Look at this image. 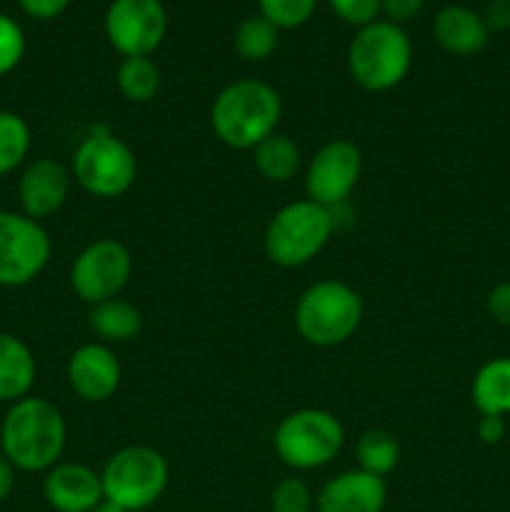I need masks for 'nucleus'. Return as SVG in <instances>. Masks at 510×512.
Returning <instances> with one entry per match:
<instances>
[{"label":"nucleus","mask_w":510,"mask_h":512,"mask_svg":"<svg viewBox=\"0 0 510 512\" xmlns=\"http://www.w3.org/2000/svg\"><path fill=\"white\" fill-rule=\"evenodd\" d=\"M5 460L13 468L38 473L50 468L65 448V420L53 403L23 398L8 410L0 430Z\"/></svg>","instance_id":"nucleus-1"},{"label":"nucleus","mask_w":510,"mask_h":512,"mask_svg":"<svg viewBox=\"0 0 510 512\" xmlns=\"http://www.w3.org/2000/svg\"><path fill=\"white\" fill-rule=\"evenodd\" d=\"M213 130L230 148H255L275 133L280 120V95L263 80H238L215 98Z\"/></svg>","instance_id":"nucleus-2"},{"label":"nucleus","mask_w":510,"mask_h":512,"mask_svg":"<svg viewBox=\"0 0 510 512\" xmlns=\"http://www.w3.org/2000/svg\"><path fill=\"white\" fill-rule=\"evenodd\" d=\"M413 45L408 33L390 20L358 28L348 48V68L365 90H390L408 75Z\"/></svg>","instance_id":"nucleus-3"},{"label":"nucleus","mask_w":510,"mask_h":512,"mask_svg":"<svg viewBox=\"0 0 510 512\" xmlns=\"http://www.w3.org/2000/svg\"><path fill=\"white\" fill-rule=\"evenodd\" d=\"M363 318V300L338 280L310 285L295 308V325L300 335L313 345L345 343L358 330Z\"/></svg>","instance_id":"nucleus-4"},{"label":"nucleus","mask_w":510,"mask_h":512,"mask_svg":"<svg viewBox=\"0 0 510 512\" xmlns=\"http://www.w3.org/2000/svg\"><path fill=\"white\" fill-rule=\"evenodd\" d=\"M333 225V215L325 205L313 200L285 205L265 230V253L275 265L298 268L323 250Z\"/></svg>","instance_id":"nucleus-5"},{"label":"nucleus","mask_w":510,"mask_h":512,"mask_svg":"<svg viewBox=\"0 0 510 512\" xmlns=\"http://www.w3.org/2000/svg\"><path fill=\"white\" fill-rule=\"evenodd\" d=\"M100 483L105 500L128 512L145 510L163 495L168 485V463L158 450L130 445L105 463Z\"/></svg>","instance_id":"nucleus-6"},{"label":"nucleus","mask_w":510,"mask_h":512,"mask_svg":"<svg viewBox=\"0 0 510 512\" xmlns=\"http://www.w3.org/2000/svg\"><path fill=\"white\" fill-rule=\"evenodd\" d=\"M273 445L278 458L290 468H323L343 448V425L325 410H298L280 420Z\"/></svg>","instance_id":"nucleus-7"},{"label":"nucleus","mask_w":510,"mask_h":512,"mask_svg":"<svg viewBox=\"0 0 510 512\" xmlns=\"http://www.w3.org/2000/svg\"><path fill=\"white\" fill-rule=\"evenodd\" d=\"M73 173L80 188L95 198H115L133 185L138 163L123 140L113 135H90L75 150Z\"/></svg>","instance_id":"nucleus-8"},{"label":"nucleus","mask_w":510,"mask_h":512,"mask_svg":"<svg viewBox=\"0 0 510 512\" xmlns=\"http://www.w3.org/2000/svg\"><path fill=\"white\" fill-rule=\"evenodd\" d=\"M50 238L38 220L0 210V285H28L48 265Z\"/></svg>","instance_id":"nucleus-9"},{"label":"nucleus","mask_w":510,"mask_h":512,"mask_svg":"<svg viewBox=\"0 0 510 512\" xmlns=\"http://www.w3.org/2000/svg\"><path fill=\"white\" fill-rule=\"evenodd\" d=\"M168 13L160 0H113L105 13V35L125 58L150 55L165 38Z\"/></svg>","instance_id":"nucleus-10"},{"label":"nucleus","mask_w":510,"mask_h":512,"mask_svg":"<svg viewBox=\"0 0 510 512\" xmlns=\"http://www.w3.org/2000/svg\"><path fill=\"white\" fill-rule=\"evenodd\" d=\"M133 270L130 253L115 240H98L75 258L70 270L73 290L85 303H103L125 288Z\"/></svg>","instance_id":"nucleus-11"},{"label":"nucleus","mask_w":510,"mask_h":512,"mask_svg":"<svg viewBox=\"0 0 510 512\" xmlns=\"http://www.w3.org/2000/svg\"><path fill=\"white\" fill-rule=\"evenodd\" d=\"M360 178V150L348 140H333L323 145L310 160L305 190L318 205L343 203Z\"/></svg>","instance_id":"nucleus-12"},{"label":"nucleus","mask_w":510,"mask_h":512,"mask_svg":"<svg viewBox=\"0 0 510 512\" xmlns=\"http://www.w3.org/2000/svg\"><path fill=\"white\" fill-rule=\"evenodd\" d=\"M385 490L383 478L365 470H348L323 485L318 493V512H383Z\"/></svg>","instance_id":"nucleus-13"},{"label":"nucleus","mask_w":510,"mask_h":512,"mask_svg":"<svg viewBox=\"0 0 510 512\" xmlns=\"http://www.w3.org/2000/svg\"><path fill=\"white\" fill-rule=\"evenodd\" d=\"M68 378L80 398L103 403L118 390L120 363L105 345H83L70 358Z\"/></svg>","instance_id":"nucleus-14"},{"label":"nucleus","mask_w":510,"mask_h":512,"mask_svg":"<svg viewBox=\"0 0 510 512\" xmlns=\"http://www.w3.org/2000/svg\"><path fill=\"white\" fill-rule=\"evenodd\" d=\"M43 493L50 508L58 512H90L105 500L100 475L73 463L50 470Z\"/></svg>","instance_id":"nucleus-15"},{"label":"nucleus","mask_w":510,"mask_h":512,"mask_svg":"<svg viewBox=\"0 0 510 512\" xmlns=\"http://www.w3.org/2000/svg\"><path fill=\"white\" fill-rule=\"evenodd\" d=\"M68 185V173L55 160L43 158L30 163L18 185L20 205H23L25 215L38 220L55 213L68 198Z\"/></svg>","instance_id":"nucleus-16"},{"label":"nucleus","mask_w":510,"mask_h":512,"mask_svg":"<svg viewBox=\"0 0 510 512\" xmlns=\"http://www.w3.org/2000/svg\"><path fill=\"white\" fill-rule=\"evenodd\" d=\"M433 35L443 50L453 55H475L488 45L490 30L483 15L463 5H445L433 20Z\"/></svg>","instance_id":"nucleus-17"},{"label":"nucleus","mask_w":510,"mask_h":512,"mask_svg":"<svg viewBox=\"0 0 510 512\" xmlns=\"http://www.w3.org/2000/svg\"><path fill=\"white\" fill-rule=\"evenodd\" d=\"M35 380V358L23 340L0 333V400H23Z\"/></svg>","instance_id":"nucleus-18"},{"label":"nucleus","mask_w":510,"mask_h":512,"mask_svg":"<svg viewBox=\"0 0 510 512\" xmlns=\"http://www.w3.org/2000/svg\"><path fill=\"white\" fill-rule=\"evenodd\" d=\"M473 403L480 415L510 413V358H495L478 370L473 380Z\"/></svg>","instance_id":"nucleus-19"},{"label":"nucleus","mask_w":510,"mask_h":512,"mask_svg":"<svg viewBox=\"0 0 510 512\" xmlns=\"http://www.w3.org/2000/svg\"><path fill=\"white\" fill-rule=\"evenodd\" d=\"M255 168L273 183H285L300 168V150L288 135H268L255 145Z\"/></svg>","instance_id":"nucleus-20"},{"label":"nucleus","mask_w":510,"mask_h":512,"mask_svg":"<svg viewBox=\"0 0 510 512\" xmlns=\"http://www.w3.org/2000/svg\"><path fill=\"white\" fill-rule=\"evenodd\" d=\"M143 318L138 308L125 300H103L90 310V328L108 340H130L138 335Z\"/></svg>","instance_id":"nucleus-21"},{"label":"nucleus","mask_w":510,"mask_h":512,"mask_svg":"<svg viewBox=\"0 0 510 512\" xmlns=\"http://www.w3.org/2000/svg\"><path fill=\"white\" fill-rule=\"evenodd\" d=\"M115 80L125 98L133 103H148L160 88V70L148 55H138V58H125L120 63Z\"/></svg>","instance_id":"nucleus-22"},{"label":"nucleus","mask_w":510,"mask_h":512,"mask_svg":"<svg viewBox=\"0 0 510 512\" xmlns=\"http://www.w3.org/2000/svg\"><path fill=\"white\" fill-rule=\"evenodd\" d=\"M235 50L245 60H265L278 48V28L263 15H250L235 30Z\"/></svg>","instance_id":"nucleus-23"},{"label":"nucleus","mask_w":510,"mask_h":512,"mask_svg":"<svg viewBox=\"0 0 510 512\" xmlns=\"http://www.w3.org/2000/svg\"><path fill=\"white\" fill-rule=\"evenodd\" d=\"M400 448L398 440L388 430H368L358 443V463L360 470L370 475H388L398 465Z\"/></svg>","instance_id":"nucleus-24"},{"label":"nucleus","mask_w":510,"mask_h":512,"mask_svg":"<svg viewBox=\"0 0 510 512\" xmlns=\"http://www.w3.org/2000/svg\"><path fill=\"white\" fill-rule=\"evenodd\" d=\"M30 148V130L15 113H0V175L10 173L23 163Z\"/></svg>","instance_id":"nucleus-25"},{"label":"nucleus","mask_w":510,"mask_h":512,"mask_svg":"<svg viewBox=\"0 0 510 512\" xmlns=\"http://www.w3.org/2000/svg\"><path fill=\"white\" fill-rule=\"evenodd\" d=\"M318 0H258L260 15L275 28H298L308 23Z\"/></svg>","instance_id":"nucleus-26"},{"label":"nucleus","mask_w":510,"mask_h":512,"mask_svg":"<svg viewBox=\"0 0 510 512\" xmlns=\"http://www.w3.org/2000/svg\"><path fill=\"white\" fill-rule=\"evenodd\" d=\"M270 508H273V512H310L313 495H310L308 485L300 478H285L273 488Z\"/></svg>","instance_id":"nucleus-27"},{"label":"nucleus","mask_w":510,"mask_h":512,"mask_svg":"<svg viewBox=\"0 0 510 512\" xmlns=\"http://www.w3.org/2000/svg\"><path fill=\"white\" fill-rule=\"evenodd\" d=\"M25 35L13 18L0 13V75L10 73L23 60Z\"/></svg>","instance_id":"nucleus-28"},{"label":"nucleus","mask_w":510,"mask_h":512,"mask_svg":"<svg viewBox=\"0 0 510 512\" xmlns=\"http://www.w3.org/2000/svg\"><path fill=\"white\" fill-rule=\"evenodd\" d=\"M328 3L343 23L355 25V28L375 23L380 13V0H328Z\"/></svg>","instance_id":"nucleus-29"},{"label":"nucleus","mask_w":510,"mask_h":512,"mask_svg":"<svg viewBox=\"0 0 510 512\" xmlns=\"http://www.w3.org/2000/svg\"><path fill=\"white\" fill-rule=\"evenodd\" d=\"M425 0H380V10L388 15L390 23L400 25L413 20L423 10Z\"/></svg>","instance_id":"nucleus-30"},{"label":"nucleus","mask_w":510,"mask_h":512,"mask_svg":"<svg viewBox=\"0 0 510 512\" xmlns=\"http://www.w3.org/2000/svg\"><path fill=\"white\" fill-rule=\"evenodd\" d=\"M488 313L495 323L508 325L510 328V280L500 283L490 290L488 295Z\"/></svg>","instance_id":"nucleus-31"},{"label":"nucleus","mask_w":510,"mask_h":512,"mask_svg":"<svg viewBox=\"0 0 510 512\" xmlns=\"http://www.w3.org/2000/svg\"><path fill=\"white\" fill-rule=\"evenodd\" d=\"M18 5L30 15V18L53 20V18H58V15L65 13V8L70 5V0H18Z\"/></svg>","instance_id":"nucleus-32"},{"label":"nucleus","mask_w":510,"mask_h":512,"mask_svg":"<svg viewBox=\"0 0 510 512\" xmlns=\"http://www.w3.org/2000/svg\"><path fill=\"white\" fill-rule=\"evenodd\" d=\"M483 20L488 30H510V0H493Z\"/></svg>","instance_id":"nucleus-33"},{"label":"nucleus","mask_w":510,"mask_h":512,"mask_svg":"<svg viewBox=\"0 0 510 512\" xmlns=\"http://www.w3.org/2000/svg\"><path fill=\"white\" fill-rule=\"evenodd\" d=\"M505 435V423L503 418H498V415H483L478 423V438L483 440V443L488 445H495L500 443Z\"/></svg>","instance_id":"nucleus-34"},{"label":"nucleus","mask_w":510,"mask_h":512,"mask_svg":"<svg viewBox=\"0 0 510 512\" xmlns=\"http://www.w3.org/2000/svg\"><path fill=\"white\" fill-rule=\"evenodd\" d=\"M13 483H15L13 465H10V460L0 458V503H3V500L10 495V490H13Z\"/></svg>","instance_id":"nucleus-35"},{"label":"nucleus","mask_w":510,"mask_h":512,"mask_svg":"<svg viewBox=\"0 0 510 512\" xmlns=\"http://www.w3.org/2000/svg\"><path fill=\"white\" fill-rule=\"evenodd\" d=\"M90 512H128V510H123V508H120V505L110 503V500H103V503H100L98 508L90 510Z\"/></svg>","instance_id":"nucleus-36"}]
</instances>
